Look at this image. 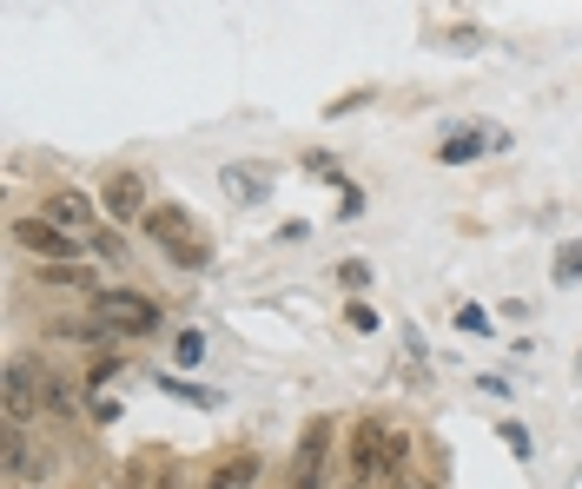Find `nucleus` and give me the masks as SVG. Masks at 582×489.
I'll use <instances>...</instances> for the list:
<instances>
[{"instance_id":"5701e85b","label":"nucleus","mask_w":582,"mask_h":489,"mask_svg":"<svg viewBox=\"0 0 582 489\" xmlns=\"http://www.w3.org/2000/svg\"><path fill=\"white\" fill-rule=\"evenodd\" d=\"M94 252H100V259H107V265H120V259H126V244H120V238H113V231H94Z\"/></svg>"},{"instance_id":"6ab92c4d","label":"nucleus","mask_w":582,"mask_h":489,"mask_svg":"<svg viewBox=\"0 0 582 489\" xmlns=\"http://www.w3.org/2000/svg\"><path fill=\"white\" fill-rule=\"evenodd\" d=\"M305 173H318V179H331V186H345V173H338V159H331V152H305Z\"/></svg>"},{"instance_id":"c756f323","label":"nucleus","mask_w":582,"mask_h":489,"mask_svg":"<svg viewBox=\"0 0 582 489\" xmlns=\"http://www.w3.org/2000/svg\"><path fill=\"white\" fill-rule=\"evenodd\" d=\"M358 489H364V482H358Z\"/></svg>"},{"instance_id":"7ed1b4c3","label":"nucleus","mask_w":582,"mask_h":489,"mask_svg":"<svg viewBox=\"0 0 582 489\" xmlns=\"http://www.w3.org/2000/svg\"><path fill=\"white\" fill-rule=\"evenodd\" d=\"M100 212H107L113 225H146V212H152V192H146V179H139L133 166L107 173V179H100Z\"/></svg>"},{"instance_id":"f8f14e48","label":"nucleus","mask_w":582,"mask_h":489,"mask_svg":"<svg viewBox=\"0 0 582 489\" xmlns=\"http://www.w3.org/2000/svg\"><path fill=\"white\" fill-rule=\"evenodd\" d=\"M53 338H66V344H113L120 331L94 311V317H60V324H53Z\"/></svg>"},{"instance_id":"b1692460","label":"nucleus","mask_w":582,"mask_h":489,"mask_svg":"<svg viewBox=\"0 0 582 489\" xmlns=\"http://www.w3.org/2000/svg\"><path fill=\"white\" fill-rule=\"evenodd\" d=\"M457 331H476V338H483V331H490V317H483L476 304H463V311H457Z\"/></svg>"},{"instance_id":"cd10ccee","label":"nucleus","mask_w":582,"mask_h":489,"mask_svg":"<svg viewBox=\"0 0 582 489\" xmlns=\"http://www.w3.org/2000/svg\"><path fill=\"white\" fill-rule=\"evenodd\" d=\"M404 489H424V482H404Z\"/></svg>"},{"instance_id":"aec40b11","label":"nucleus","mask_w":582,"mask_h":489,"mask_svg":"<svg viewBox=\"0 0 582 489\" xmlns=\"http://www.w3.org/2000/svg\"><path fill=\"white\" fill-rule=\"evenodd\" d=\"M345 324H351V331H377V311H371L364 298H351V311H345Z\"/></svg>"},{"instance_id":"4be33fe9","label":"nucleus","mask_w":582,"mask_h":489,"mask_svg":"<svg viewBox=\"0 0 582 489\" xmlns=\"http://www.w3.org/2000/svg\"><path fill=\"white\" fill-rule=\"evenodd\" d=\"M338 278H345L351 291H364V285H371V265H364V259H345V265H338Z\"/></svg>"},{"instance_id":"f3484780","label":"nucleus","mask_w":582,"mask_h":489,"mask_svg":"<svg viewBox=\"0 0 582 489\" xmlns=\"http://www.w3.org/2000/svg\"><path fill=\"white\" fill-rule=\"evenodd\" d=\"M159 390H173V397H186V403H199V411H212V390H199V384H179V377H159Z\"/></svg>"},{"instance_id":"ddd939ff","label":"nucleus","mask_w":582,"mask_h":489,"mask_svg":"<svg viewBox=\"0 0 582 489\" xmlns=\"http://www.w3.org/2000/svg\"><path fill=\"white\" fill-rule=\"evenodd\" d=\"M40 411H47V417H60V424H73V417H79L73 384H66L60 371H40Z\"/></svg>"},{"instance_id":"4468645a","label":"nucleus","mask_w":582,"mask_h":489,"mask_svg":"<svg viewBox=\"0 0 582 489\" xmlns=\"http://www.w3.org/2000/svg\"><path fill=\"white\" fill-rule=\"evenodd\" d=\"M225 192H232V199H245V205H259V199L272 192V179H265V173H252V166H225Z\"/></svg>"},{"instance_id":"423d86ee","label":"nucleus","mask_w":582,"mask_h":489,"mask_svg":"<svg viewBox=\"0 0 582 489\" xmlns=\"http://www.w3.org/2000/svg\"><path fill=\"white\" fill-rule=\"evenodd\" d=\"M14 244L34 252V259H73L79 252V238L66 225H53V218H14Z\"/></svg>"},{"instance_id":"f257e3e1","label":"nucleus","mask_w":582,"mask_h":489,"mask_svg":"<svg viewBox=\"0 0 582 489\" xmlns=\"http://www.w3.org/2000/svg\"><path fill=\"white\" fill-rule=\"evenodd\" d=\"M146 231H152V244H159V252L173 259L179 272H206V265H212V244H206V231L193 225L186 205H152V212H146Z\"/></svg>"},{"instance_id":"6e6552de","label":"nucleus","mask_w":582,"mask_h":489,"mask_svg":"<svg viewBox=\"0 0 582 489\" xmlns=\"http://www.w3.org/2000/svg\"><path fill=\"white\" fill-rule=\"evenodd\" d=\"M324 450H331V424L318 417V424L298 437V456H292V489H324Z\"/></svg>"},{"instance_id":"f03ea898","label":"nucleus","mask_w":582,"mask_h":489,"mask_svg":"<svg viewBox=\"0 0 582 489\" xmlns=\"http://www.w3.org/2000/svg\"><path fill=\"white\" fill-rule=\"evenodd\" d=\"M94 311L113 324L120 338H146V331H159V304L146 298V291H120V285H100L94 291Z\"/></svg>"},{"instance_id":"9d476101","label":"nucleus","mask_w":582,"mask_h":489,"mask_svg":"<svg viewBox=\"0 0 582 489\" xmlns=\"http://www.w3.org/2000/svg\"><path fill=\"white\" fill-rule=\"evenodd\" d=\"M504 146V133H450L444 146H437V166H470V159H483V152H496Z\"/></svg>"},{"instance_id":"2eb2a0df","label":"nucleus","mask_w":582,"mask_h":489,"mask_svg":"<svg viewBox=\"0 0 582 489\" xmlns=\"http://www.w3.org/2000/svg\"><path fill=\"white\" fill-rule=\"evenodd\" d=\"M206 489H259V463L252 456H232V463H219L212 469V482Z\"/></svg>"},{"instance_id":"a211bd4d","label":"nucleus","mask_w":582,"mask_h":489,"mask_svg":"<svg viewBox=\"0 0 582 489\" xmlns=\"http://www.w3.org/2000/svg\"><path fill=\"white\" fill-rule=\"evenodd\" d=\"M582 278V244H562L556 252V285H575Z\"/></svg>"},{"instance_id":"20e7f679","label":"nucleus","mask_w":582,"mask_h":489,"mask_svg":"<svg viewBox=\"0 0 582 489\" xmlns=\"http://www.w3.org/2000/svg\"><path fill=\"white\" fill-rule=\"evenodd\" d=\"M0 469H8V482H47L53 450H40L27 424H8V437H0Z\"/></svg>"},{"instance_id":"c85d7f7f","label":"nucleus","mask_w":582,"mask_h":489,"mask_svg":"<svg viewBox=\"0 0 582 489\" xmlns=\"http://www.w3.org/2000/svg\"><path fill=\"white\" fill-rule=\"evenodd\" d=\"M14 489H21V482H14Z\"/></svg>"},{"instance_id":"39448f33","label":"nucleus","mask_w":582,"mask_h":489,"mask_svg":"<svg viewBox=\"0 0 582 489\" xmlns=\"http://www.w3.org/2000/svg\"><path fill=\"white\" fill-rule=\"evenodd\" d=\"M384 469H397V437H391L377 417H364L358 437H351V476L371 482V476H384Z\"/></svg>"},{"instance_id":"9b49d317","label":"nucleus","mask_w":582,"mask_h":489,"mask_svg":"<svg viewBox=\"0 0 582 489\" xmlns=\"http://www.w3.org/2000/svg\"><path fill=\"white\" fill-rule=\"evenodd\" d=\"M34 278H40V285H60V291H100V285H94V272H87V265H73V259H40V265H34Z\"/></svg>"},{"instance_id":"0eeeda50","label":"nucleus","mask_w":582,"mask_h":489,"mask_svg":"<svg viewBox=\"0 0 582 489\" xmlns=\"http://www.w3.org/2000/svg\"><path fill=\"white\" fill-rule=\"evenodd\" d=\"M40 417V364L14 358L8 364V424H34Z\"/></svg>"},{"instance_id":"412c9836","label":"nucleus","mask_w":582,"mask_h":489,"mask_svg":"<svg viewBox=\"0 0 582 489\" xmlns=\"http://www.w3.org/2000/svg\"><path fill=\"white\" fill-rule=\"evenodd\" d=\"M338 205H345V212H338V218H364V192H358V186H351V179H345V186H338Z\"/></svg>"},{"instance_id":"dca6fc26","label":"nucleus","mask_w":582,"mask_h":489,"mask_svg":"<svg viewBox=\"0 0 582 489\" xmlns=\"http://www.w3.org/2000/svg\"><path fill=\"white\" fill-rule=\"evenodd\" d=\"M120 371H126V358H120V351H94V358H87V390H100V384H113Z\"/></svg>"},{"instance_id":"1a4fd4ad","label":"nucleus","mask_w":582,"mask_h":489,"mask_svg":"<svg viewBox=\"0 0 582 489\" xmlns=\"http://www.w3.org/2000/svg\"><path fill=\"white\" fill-rule=\"evenodd\" d=\"M53 225H66V231H94V218H100V205L87 199V192H47V205H40Z\"/></svg>"},{"instance_id":"a878e982","label":"nucleus","mask_w":582,"mask_h":489,"mask_svg":"<svg viewBox=\"0 0 582 489\" xmlns=\"http://www.w3.org/2000/svg\"><path fill=\"white\" fill-rule=\"evenodd\" d=\"M504 443H510L517 456H530V430H523V424H504Z\"/></svg>"},{"instance_id":"bb28decb","label":"nucleus","mask_w":582,"mask_h":489,"mask_svg":"<svg viewBox=\"0 0 582 489\" xmlns=\"http://www.w3.org/2000/svg\"><path fill=\"white\" fill-rule=\"evenodd\" d=\"M159 489H193V482H186V476H165V482H159Z\"/></svg>"},{"instance_id":"393cba45","label":"nucleus","mask_w":582,"mask_h":489,"mask_svg":"<svg viewBox=\"0 0 582 489\" xmlns=\"http://www.w3.org/2000/svg\"><path fill=\"white\" fill-rule=\"evenodd\" d=\"M199 358H206V338H199V331H186V338H179V364H199Z\"/></svg>"}]
</instances>
